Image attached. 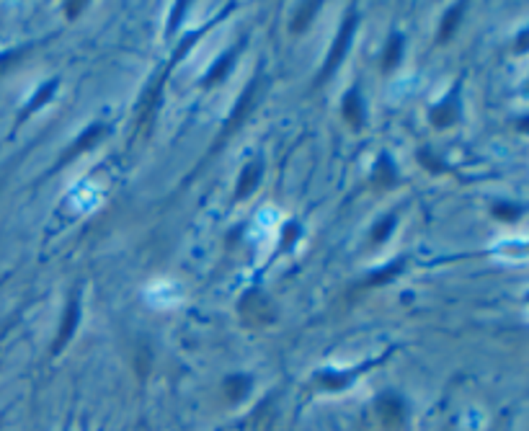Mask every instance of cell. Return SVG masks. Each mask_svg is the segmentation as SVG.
<instances>
[{"mask_svg": "<svg viewBox=\"0 0 529 431\" xmlns=\"http://www.w3.org/2000/svg\"><path fill=\"white\" fill-rule=\"evenodd\" d=\"M238 315L251 328H264L276 321V307L261 290H248L238 302Z\"/></svg>", "mask_w": 529, "mask_h": 431, "instance_id": "1", "label": "cell"}, {"mask_svg": "<svg viewBox=\"0 0 529 431\" xmlns=\"http://www.w3.org/2000/svg\"><path fill=\"white\" fill-rule=\"evenodd\" d=\"M357 21H359V16H357V11L351 8V11L346 13V21H344V26L339 29V36H336V42H333V47H330L328 60H326V65H323L320 75H317V83L328 80V78L336 73V67L344 62V57H346V52H349V44H351V36H354V29H357Z\"/></svg>", "mask_w": 529, "mask_h": 431, "instance_id": "2", "label": "cell"}, {"mask_svg": "<svg viewBox=\"0 0 529 431\" xmlns=\"http://www.w3.org/2000/svg\"><path fill=\"white\" fill-rule=\"evenodd\" d=\"M78 321H80V302H78V292H75L73 297L67 300V305H65L63 321H60V334H57V338H54L52 344V354H60L65 346H67V341L75 336Z\"/></svg>", "mask_w": 529, "mask_h": 431, "instance_id": "3", "label": "cell"}, {"mask_svg": "<svg viewBox=\"0 0 529 431\" xmlns=\"http://www.w3.org/2000/svg\"><path fill=\"white\" fill-rule=\"evenodd\" d=\"M258 83H261V75H256L251 83H248V88L243 91V96H240V101L235 104L233 108V114H230V119H227V124H225V132H223V137H230L240 124L245 121V117H248V111L254 108L256 104V93H258Z\"/></svg>", "mask_w": 529, "mask_h": 431, "instance_id": "4", "label": "cell"}, {"mask_svg": "<svg viewBox=\"0 0 529 431\" xmlns=\"http://www.w3.org/2000/svg\"><path fill=\"white\" fill-rule=\"evenodd\" d=\"M377 413H380V421L385 423V429H401L405 419H408L405 403L398 395H382L377 400Z\"/></svg>", "mask_w": 529, "mask_h": 431, "instance_id": "5", "label": "cell"}, {"mask_svg": "<svg viewBox=\"0 0 529 431\" xmlns=\"http://www.w3.org/2000/svg\"><path fill=\"white\" fill-rule=\"evenodd\" d=\"M401 181V176H398V168H395V163H392L390 155H385L382 152L377 163H374V171H372V186L377 189V191H390L395 189Z\"/></svg>", "mask_w": 529, "mask_h": 431, "instance_id": "6", "label": "cell"}, {"mask_svg": "<svg viewBox=\"0 0 529 431\" xmlns=\"http://www.w3.org/2000/svg\"><path fill=\"white\" fill-rule=\"evenodd\" d=\"M101 135H104V124H91L88 130L78 137V140L67 148V150L60 155V163H57V168H63V165H67V163L73 161V158H78V155H83L85 150H91L95 142L101 140Z\"/></svg>", "mask_w": 529, "mask_h": 431, "instance_id": "7", "label": "cell"}, {"mask_svg": "<svg viewBox=\"0 0 529 431\" xmlns=\"http://www.w3.org/2000/svg\"><path fill=\"white\" fill-rule=\"evenodd\" d=\"M341 114L349 121L354 130H361L367 124V114H364V101H361L359 88H351L344 93V101H341Z\"/></svg>", "mask_w": 529, "mask_h": 431, "instance_id": "8", "label": "cell"}, {"mask_svg": "<svg viewBox=\"0 0 529 431\" xmlns=\"http://www.w3.org/2000/svg\"><path fill=\"white\" fill-rule=\"evenodd\" d=\"M457 119H460V101H457V93H449L442 104H436V106L431 108V124H434L436 130L452 127Z\"/></svg>", "mask_w": 529, "mask_h": 431, "instance_id": "9", "label": "cell"}, {"mask_svg": "<svg viewBox=\"0 0 529 431\" xmlns=\"http://www.w3.org/2000/svg\"><path fill=\"white\" fill-rule=\"evenodd\" d=\"M261 173H264V165L261 161H251L245 165L240 176H238V186H235V196L238 199H245V196H251L256 191V186L261 181Z\"/></svg>", "mask_w": 529, "mask_h": 431, "instance_id": "10", "label": "cell"}, {"mask_svg": "<svg viewBox=\"0 0 529 431\" xmlns=\"http://www.w3.org/2000/svg\"><path fill=\"white\" fill-rule=\"evenodd\" d=\"M235 54H238V47L227 49V52L210 67V73H207V78H204V88H212V86H217V83H223L225 78H227V73H230V67H233Z\"/></svg>", "mask_w": 529, "mask_h": 431, "instance_id": "11", "label": "cell"}, {"mask_svg": "<svg viewBox=\"0 0 529 431\" xmlns=\"http://www.w3.org/2000/svg\"><path fill=\"white\" fill-rule=\"evenodd\" d=\"M403 49H405V39H403L401 34H392L387 44H385V52H382V70L385 73H390L395 67L401 65L403 60Z\"/></svg>", "mask_w": 529, "mask_h": 431, "instance_id": "12", "label": "cell"}, {"mask_svg": "<svg viewBox=\"0 0 529 431\" xmlns=\"http://www.w3.org/2000/svg\"><path fill=\"white\" fill-rule=\"evenodd\" d=\"M251 377L248 375H230V377L223 382V390L227 400L230 403H240L243 398H248V393H251Z\"/></svg>", "mask_w": 529, "mask_h": 431, "instance_id": "13", "label": "cell"}, {"mask_svg": "<svg viewBox=\"0 0 529 431\" xmlns=\"http://www.w3.org/2000/svg\"><path fill=\"white\" fill-rule=\"evenodd\" d=\"M462 13H465V3H455V5L444 13L442 26H439V34H436V36H439V44H447L452 39L455 29L460 26V21H462Z\"/></svg>", "mask_w": 529, "mask_h": 431, "instance_id": "14", "label": "cell"}, {"mask_svg": "<svg viewBox=\"0 0 529 431\" xmlns=\"http://www.w3.org/2000/svg\"><path fill=\"white\" fill-rule=\"evenodd\" d=\"M403 266H405V261H392L387 269L372 271L370 277L361 281V287H380V284H387V281H392L398 274H401Z\"/></svg>", "mask_w": 529, "mask_h": 431, "instance_id": "15", "label": "cell"}, {"mask_svg": "<svg viewBox=\"0 0 529 431\" xmlns=\"http://www.w3.org/2000/svg\"><path fill=\"white\" fill-rule=\"evenodd\" d=\"M57 86H60V80H57V78H54V80H49V83H44V86L39 88V91H36V96H34L32 101L26 104V108L21 111V119H26L29 114H32V111H36V108H42L44 104H47V101H49V98L54 96Z\"/></svg>", "mask_w": 529, "mask_h": 431, "instance_id": "16", "label": "cell"}, {"mask_svg": "<svg viewBox=\"0 0 529 431\" xmlns=\"http://www.w3.org/2000/svg\"><path fill=\"white\" fill-rule=\"evenodd\" d=\"M320 11V3H305V5H300L295 13V19H292V34H302L313 23L315 19V13Z\"/></svg>", "mask_w": 529, "mask_h": 431, "instance_id": "17", "label": "cell"}, {"mask_svg": "<svg viewBox=\"0 0 529 431\" xmlns=\"http://www.w3.org/2000/svg\"><path fill=\"white\" fill-rule=\"evenodd\" d=\"M354 375L351 372H320L317 375V382L326 390H344L346 385H351Z\"/></svg>", "mask_w": 529, "mask_h": 431, "instance_id": "18", "label": "cell"}, {"mask_svg": "<svg viewBox=\"0 0 529 431\" xmlns=\"http://www.w3.org/2000/svg\"><path fill=\"white\" fill-rule=\"evenodd\" d=\"M395 230V215H387V217H382L377 225L372 227V243H385L387 237H390V233Z\"/></svg>", "mask_w": 529, "mask_h": 431, "instance_id": "19", "label": "cell"}, {"mask_svg": "<svg viewBox=\"0 0 529 431\" xmlns=\"http://www.w3.org/2000/svg\"><path fill=\"white\" fill-rule=\"evenodd\" d=\"M418 163L431 173H447V163L431 150H418Z\"/></svg>", "mask_w": 529, "mask_h": 431, "instance_id": "20", "label": "cell"}, {"mask_svg": "<svg viewBox=\"0 0 529 431\" xmlns=\"http://www.w3.org/2000/svg\"><path fill=\"white\" fill-rule=\"evenodd\" d=\"M297 237H302V227H300V222H286L284 227H282V251H289L292 246L297 243Z\"/></svg>", "mask_w": 529, "mask_h": 431, "instance_id": "21", "label": "cell"}, {"mask_svg": "<svg viewBox=\"0 0 529 431\" xmlns=\"http://www.w3.org/2000/svg\"><path fill=\"white\" fill-rule=\"evenodd\" d=\"M493 215H496L498 220H504V222H514V220L521 215V207L506 205V202H498V205H493Z\"/></svg>", "mask_w": 529, "mask_h": 431, "instance_id": "22", "label": "cell"}, {"mask_svg": "<svg viewBox=\"0 0 529 431\" xmlns=\"http://www.w3.org/2000/svg\"><path fill=\"white\" fill-rule=\"evenodd\" d=\"M32 47H19V49H13V52H5V54H0V75L8 70V67H13V65H19L21 62V57L26 52H29Z\"/></svg>", "mask_w": 529, "mask_h": 431, "instance_id": "23", "label": "cell"}, {"mask_svg": "<svg viewBox=\"0 0 529 431\" xmlns=\"http://www.w3.org/2000/svg\"><path fill=\"white\" fill-rule=\"evenodd\" d=\"M196 39H199V34H196V32H194V34H189V36H186V39H183V42H181V47H179V49H176V54H173V62H179V60H183V54L189 52V49H191V44L196 42Z\"/></svg>", "mask_w": 529, "mask_h": 431, "instance_id": "24", "label": "cell"}, {"mask_svg": "<svg viewBox=\"0 0 529 431\" xmlns=\"http://www.w3.org/2000/svg\"><path fill=\"white\" fill-rule=\"evenodd\" d=\"M183 11H186V3H176V5H173V16H170V23H168V34L176 32V26H179L181 19H183Z\"/></svg>", "mask_w": 529, "mask_h": 431, "instance_id": "25", "label": "cell"}, {"mask_svg": "<svg viewBox=\"0 0 529 431\" xmlns=\"http://www.w3.org/2000/svg\"><path fill=\"white\" fill-rule=\"evenodd\" d=\"M85 3H65V13H67V19H75L78 13L83 11Z\"/></svg>", "mask_w": 529, "mask_h": 431, "instance_id": "26", "label": "cell"}, {"mask_svg": "<svg viewBox=\"0 0 529 431\" xmlns=\"http://www.w3.org/2000/svg\"><path fill=\"white\" fill-rule=\"evenodd\" d=\"M527 44H529V32L524 29V32L519 34V39H517V52H527Z\"/></svg>", "mask_w": 529, "mask_h": 431, "instance_id": "27", "label": "cell"}]
</instances>
